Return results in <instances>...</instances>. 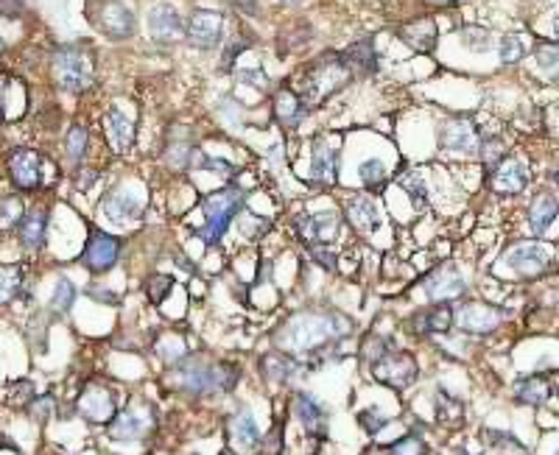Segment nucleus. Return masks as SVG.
I'll return each mask as SVG.
<instances>
[{
	"label": "nucleus",
	"mask_w": 559,
	"mask_h": 455,
	"mask_svg": "<svg viewBox=\"0 0 559 455\" xmlns=\"http://www.w3.org/2000/svg\"><path fill=\"white\" fill-rule=\"evenodd\" d=\"M456 324L470 336H489L504 324V310L484 302H465L456 310Z\"/></svg>",
	"instance_id": "9"
},
{
	"label": "nucleus",
	"mask_w": 559,
	"mask_h": 455,
	"mask_svg": "<svg viewBox=\"0 0 559 455\" xmlns=\"http://www.w3.org/2000/svg\"><path fill=\"white\" fill-rule=\"evenodd\" d=\"M342 62L347 64L350 71L372 73L378 59H375V48H372V43H370V40H364V43H355L352 48H347V51L342 53Z\"/></svg>",
	"instance_id": "34"
},
{
	"label": "nucleus",
	"mask_w": 559,
	"mask_h": 455,
	"mask_svg": "<svg viewBox=\"0 0 559 455\" xmlns=\"http://www.w3.org/2000/svg\"><path fill=\"white\" fill-rule=\"evenodd\" d=\"M185 23H182V14L169 6V4H159L149 12V31H151V37L157 43H177L182 40L185 34Z\"/></svg>",
	"instance_id": "22"
},
{
	"label": "nucleus",
	"mask_w": 559,
	"mask_h": 455,
	"mask_svg": "<svg viewBox=\"0 0 559 455\" xmlns=\"http://www.w3.org/2000/svg\"><path fill=\"white\" fill-rule=\"evenodd\" d=\"M98 28L104 31L110 40H129L135 34V14L120 0H107L98 9Z\"/></svg>",
	"instance_id": "18"
},
{
	"label": "nucleus",
	"mask_w": 559,
	"mask_h": 455,
	"mask_svg": "<svg viewBox=\"0 0 559 455\" xmlns=\"http://www.w3.org/2000/svg\"><path fill=\"white\" fill-rule=\"evenodd\" d=\"M76 411L90 425H110L115 413L120 411L118 405V392L110 383L92 380L82 388V394L76 400Z\"/></svg>",
	"instance_id": "6"
},
{
	"label": "nucleus",
	"mask_w": 559,
	"mask_h": 455,
	"mask_svg": "<svg viewBox=\"0 0 559 455\" xmlns=\"http://www.w3.org/2000/svg\"><path fill=\"white\" fill-rule=\"evenodd\" d=\"M358 176H361V182H364L367 187H381L386 182V166H383L381 159H367V162H361Z\"/></svg>",
	"instance_id": "43"
},
{
	"label": "nucleus",
	"mask_w": 559,
	"mask_h": 455,
	"mask_svg": "<svg viewBox=\"0 0 559 455\" xmlns=\"http://www.w3.org/2000/svg\"><path fill=\"white\" fill-rule=\"evenodd\" d=\"M154 422H157L154 405H149L143 400L140 403H129L126 408H120L115 413V419L107 425V433H110L112 441H123V444L140 441V439H146L151 433Z\"/></svg>",
	"instance_id": "5"
},
{
	"label": "nucleus",
	"mask_w": 559,
	"mask_h": 455,
	"mask_svg": "<svg viewBox=\"0 0 559 455\" xmlns=\"http://www.w3.org/2000/svg\"><path fill=\"white\" fill-rule=\"evenodd\" d=\"M425 297H429L431 302L437 305H448L458 297H465L467 294V282L465 277L458 274L453 266H442V269H434L429 274V280H425Z\"/></svg>",
	"instance_id": "12"
},
{
	"label": "nucleus",
	"mask_w": 559,
	"mask_h": 455,
	"mask_svg": "<svg viewBox=\"0 0 559 455\" xmlns=\"http://www.w3.org/2000/svg\"><path fill=\"white\" fill-rule=\"evenodd\" d=\"M439 143L445 151H456V154H478L481 148V137L473 120L467 118H453L442 126Z\"/></svg>",
	"instance_id": "16"
},
{
	"label": "nucleus",
	"mask_w": 559,
	"mask_h": 455,
	"mask_svg": "<svg viewBox=\"0 0 559 455\" xmlns=\"http://www.w3.org/2000/svg\"><path fill=\"white\" fill-rule=\"evenodd\" d=\"M311 257L324 269V271H336V254L327 246H311Z\"/></svg>",
	"instance_id": "52"
},
{
	"label": "nucleus",
	"mask_w": 559,
	"mask_h": 455,
	"mask_svg": "<svg viewBox=\"0 0 559 455\" xmlns=\"http://www.w3.org/2000/svg\"><path fill=\"white\" fill-rule=\"evenodd\" d=\"M25 215V207L17 196H0V230H14Z\"/></svg>",
	"instance_id": "37"
},
{
	"label": "nucleus",
	"mask_w": 559,
	"mask_h": 455,
	"mask_svg": "<svg viewBox=\"0 0 559 455\" xmlns=\"http://www.w3.org/2000/svg\"><path fill=\"white\" fill-rule=\"evenodd\" d=\"M458 455H470V452H467V450H458Z\"/></svg>",
	"instance_id": "62"
},
{
	"label": "nucleus",
	"mask_w": 559,
	"mask_h": 455,
	"mask_svg": "<svg viewBox=\"0 0 559 455\" xmlns=\"http://www.w3.org/2000/svg\"><path fill=\"white\" fill-rule=\"evenodd\" d=\"M347 79H350V68L342 59H331V62L316 64V73L308 81V101L327 99V95H331L333 90H339Z\"/></svg>",
	"instance_id": "19"
},
{
	"label": "nucleus",
	"mask_w": 559,
	"mask_h": 455,
	"mask_svg": "<svg viewBox=\"0 0 559 455\" xmlns=\"http://www.w3.org/2000/svg\"><path fill=\"white\" fill-rule=\"evenodd\" d=\"M0 48H4V40H0Z\"/></svg>",
	"instance_id": "63"
},
{
	"label": "nucleus",
	"mask_w": 559,
	"mask_h": 455,
	"mask_svg": "<svg viewBox=\"0 0 559 455\" xmlns=\"http://www.w3.org/2000/svg\"><path fill=\"white\" fill-rule=\"evenodd\" d=\"M244 204V196L236 190V187H226V190H216L210 193V196L202 202V213H205V226L199 230V238L205 246H216L224 232H226V226L233 223V218L238 215Z\"/></svg>",
	"instance_id": "3"
},
{
	"label": "nucleus",
	"mask_w": 559,
	"mask_h": 455,
	"mask_svg": "<svg viewBox=\"0 0 559 455\" xmlns=\"http://www.w3.org/2000/svg\"><path fill=\"white\" fill-rule=\"evenodd\" d=\"M537 62H540V68H554V64H559V48L543 45L537 51Z\"/></svg>",
	"instance_id": "53"
},
{
	"label": "nucleus",
	"mask_w": 559,
	"mask_h": 455,
	"mask_svg": "<svg viewBox=\"0 0 559 455\" xmlns=\"http://www.w3.org/2000/svg\"><path fill=\"white\" fill-rule=\"evenodd\" d=\"M515 400L520 405H529V408H540L551 400V383L540 374L532 377H520L515 383Z\"/></svg>",
	"instance_id": "28"
},
{
	"label": "nucleus",
	"mask_w": 559,
	"mask_h": 455,
	"mask_svg": "<svg viewBox=\"0 0 559 455\" xmlns=\"http://www.w3.org/2000/svg\"><path fill=\"white\" fill-rule=\"evenodd\" d=\"M305 115V107L300 101V95H294L291 90H283L277 92L275 99V118L283 123V126H297Z\"/></svg>",
	"instance_id": "33"
},
{
	"label": "nucleus",
	"mask_w": 559,
	"mask_h": 455,
	"mask_svg": "<svg viewBox=\"0 0 559 455\" xmlns=\"http://www.w3.org/2000/svg\"><path fill=\"white\" fill-rule=\"evenodd\" d=\"M347 221L355 226L358 232H364V235H372L381 230V223H383V215L378 210V204L367 196H358L347 204Z\"/></svg>",
	"instance_id": "26"
},
{
	"label": "nucleus",
	"mask_w": 559,
	"mask_h": 455,
	"mask_svg": "<svg viewBox=\"0 0 559 455\" xmlns=\"http://www.w3.org/2000/svg\"><path fill=\"white\" fill-rule=\"evenodd\" d=\"M53 79L62 90L84 92L95 81L92 53L82 45H68L53 56Z\"/></svg>",
	"instance_id": "4"
},
{
	"label": "nucleus",
	"mask_w": 559,
	"mask_h": 455,
	"mask_svg": "<svg viewBox=\"0 0 559 455\" xmlns=\"http://www.w3.org/2000/svg\"><path fill=\"white\" fill-rule=\"evenodd\" d=\"M400 185H403V190L411 196L414 207H425V204H429V190H425V185H422L417 176H403Z\"/></svg>",
	"instance_id": "50"
},
{
	"label": "nucleus",
	"mask_w": 559,
	"mask_h": 455,
	"mask_svg": "<svg viewBox=\"0 0 559 455\" xmlns=\"http://www.w3.org/2000/svg\"><path fill=\"white\" fill-rule=\"evenodd\" d=\"M157 357L162 364H169V366H177L182 364L185 357H188V344L182 336H162L157 341Z\"/></svg>",
	"instance_id": "36"
},
{
	"label": "nucleus",
	"mask_w": 559,
	"mask_h": 455,
	"mask_svg": "<svg viewBox=\"0 0 559 455\" xmlns=\"http://www.w3.org/2000/svg\"><path fill=\"white\" fill-rule=\"evenodd\" d=\"M205 166H210L218 176H236V168L224 159H205Z\"/></svg>",
	"instance_id": "54"
},
{
	"label": "nucleus",
	"mask_w": 559,
	"mask_h": 455,
	"mask_svg": "<svg viewBox=\"0 0 559 455\" xmlns=\"http://www.w3.org/2000/svg\"><path fill=\"white\" fill-rule=\"evenodd\" d=\"M171 385L188 397H213L229 394L241 380V369L226 361H207V357H185L182 364L171 366Z\"/></svg>",
	"instance_id": "2"
},
{
	"label": "nucleus",
	"mask_w": 559,
	"mask_h": 455,
	"mask_svg": "<svg viewBox=\"0 0 559 455\" xmlns=\"http://www.w3.org/2000/svg\"><path fill=\"white\" fill-rule=\"evenodd\" d=\"M434 4H453V0H434Z\"/></svg>",
	"instance_id": "61"
},
{
	"label": "nucleus",
	"mask_w": 559,
	"mask_h": 455,
	"mask_svg": "<svg viewBox=\"0 0 559 455\" xmlns=\"http://www.w3.org/2000/svg\"><path fill=\"white\" fill-rule=\"evenodd\" d=\"M0 447H9V450H17V447H14V444H12V441L6 439V436H0Z\"/></svg>",
	"instance_id": "58"
},
{
	"label": "nucleus",
	"mask_w": 559,
	"mask_h": 455,
	"mask_svg": "<svg viewBox=\"0 0 559 455\" xmlns=\"http://www.w3.org/2000/svg\"><path fill=\"white\" fill-rule=\"evenodd\" d=\"M465 416V405L458 403L456 397H450L448 392H439L437 397V419L439 422H462Z\"/></svg>",
	"instance_id": "39"
},
{
	"label": "nucleus",
	"mask_w": 559,
	"mask_h": 455,
	"mask_svg": "<svg viewBox=\"0 0 559 455\" xmlns=\"http://www.w3.org/2000/svg\"><path fill=\"white\" fill-rule=\"evenodd\" d=\"M171 290H174V280H171L169 274H154V277L146 282V294H149V299H151L154 305L166 302Z\"/></svg>",
	"instance_id": "42"
},
{
	"label": "nucleus",
	"mask_w": 559,
	"mask_h": 455,
	"mask_svg": "<svg viewBox=\"0 0 559 455\" xmlns=\"http://www.w3.org/2000/svg\"><path fill=\"white\" fill-rule=\"evenodd\" d=\"M358 425L364 428V433L378 436L389 425V416H383L378 408H364V411H358Z\"/></svg>",
	"instance_id": "44"
},
{
	"label": "nucleus",
	"mask_w": 559,
	"mask_h": 455,
	"mask_svg": "<svg viewBox=\"0 0 559 455\" xmlns=\"http://www.w3.org/2000/svg\"><path fill=\"white\" fill-rule=\"evenodd\" d=\"M28 411H31V416H34L37 422H48L51 413H53V397L51 394L48 397H34V403L28 405Z\"/></svg>",
	"instance_id": "51"
},
{
	"label": "nucleus",
	"mask_w": 559,
	"mask_h": 455,
	"mask_svg": "<svg viewBox=\"0 0 559 455\" xmlns=\"http://www.w3.org/2000/svg\"><path fill=\"white\" fill-rule=\"evenodd\" d=\"M221 34H224V17L218 12H210V9H199L193 12L188 28H185V37L193 48H216L221 43Z\"/></svg>",
	"instance_id": "13"
},
{
	"label": "nucleus",
	"mask_w": 559,
	"mask_h": 455,
	"mask_svg": "<svg viewBox=\"0 0 559 455\" xmlns=\"http://www.w3.org/2000/svg\"><path fill=\"white\" fill-rule=\"evenodd\" d=\"M554 37L559 40V12H556V17H554Z\"/></svg>",
	"instance_id": "59"
},
{
	"label": "nucleus",
	"mask_w": 559,
	"mask_h": 455,
	"mask_svg": "<svg viewBox=\"0 0 559 455\" xmlns=\"http://www.w3.org/2000/svg\"><path fill=\"white\" fill-rule=\"evenodd\" d=\"M48 210L45 207H31L25 210L20 226H17V238H20V249L23 251H37L45 243L48 235Z\"/></svg>",
	"instance_id": "23"
},
{
	"label": "nucleus",
	"mask_w": 559,
	"mask_h": 455,
	"mask_svg": "<svg viewBox=\"0 0 559 455\" xmlns=\"http://www.w3.org/2000/svg\"><path fill=\"white\" fill-rule=\"evenodd\" d=\"M4 104H6V79L0 76V118H4Z\"/></svg>",
	"instance_id": "57"
},
{
	"label": "nucleus",
	"mask_w": 559,
	"mask_h": 455,
	"mask_svg": "<svg viewBox=\"0 0 559 455\" xmlns=\"http://www.w3.org/2000/svg\"><path fill=\"white\" fill-rule=\"evenodd\" d=\"M523 56H525L523 40H520L517 34H506V37L501 40V62H504V64H512V62H517V59H523Z\"/></svg>",
	"instance_id": "49"
},
{
	"label": "nucleus",
	"mask_w": 559,
	"mask_h": 455,
	"mask_svg": "<svg viewBox=\"0 0 559 455\" xmlns=\"http://www.w3.org/2000/svg\"><path fill=\"white\" fill-rule=\"evenodd\" d=\"M462 45L467 51H489L492 48V37L484 28H465L462 31Z\"/></svg>",
	"instance_id": "48"
},
{
	"label": "nucleus",
	"mask_w": 559,
	"mask_h": 455,
	"mask_svg": "<svg viewBox=\"0 0 559 455\" xmlns=\"http://www.w3.org/2000/svg\"><path fill=\"white\" fill-rule=\"evenodd\" d=\"M300 372H303V361H297V355H291V352L272 349L260 357V374L266 383L288 385V383L297 380Z\"/></svg>",
	"instance_id": "17"
},
{
	"label": "nucleus",
	"mask_w": 559,
	"mask_h": 455,
	"mask_svg": "<svg viewBox=\"0 0 559 455\" xmlns=\"http://www.w3.org/2000/svg\"><path fill=\"white\" fill-rule=\"evenodd\" d=\"M76 302V285L71 280H59L56 288H53V294H51V308L56 313H68Z\"/></svg>",
	"instance_id": "38"
},
{
	"label": "nucleus",
	"mask_w": 559,
	"mask_h": 455,
	"mask_svg": "<svg viewBox=\"0 0 559 455\" xmlns=\"http://www.w3.org/2000/svg\"><path fill=\"white\" fill-rule=\"evenodd\" d=\"M506 266L520 277H537L551 266V249L543 243H520L506 254Z\"/></svg>",
	"instance_id": "14"
},
{
	"label": "nucleus",
	"mask_w": 559,
	"mask_h": 455,
	"mask_svg": "<svg viewBox=\"0 0 559 455\" xmlns=\"http://www.w3.org/2000/svg\"><path fill=\"white\" fill-rule=\"evenodd\" d=\"M478 151H481L484 166H487V168H492V171H496V168L501 166V162H504V143H501L498 137H489V140H484Z\"/></svg>",
	"instance_id": "46"
},
{
	"label": "nucleus",
	"mask_w": 559,
	"mask_h": 455,
	"mask_svg": "<svg viewBox=\"0 0 559 455\" xmlns=\"http://www.w3.org/2000/svg\"><path fill=\"white\" fill-rule=\"evenodd\" d=\"M25 285V269L17 263L0 266V305H12Z\"/></svg>",
	"instance_id": "32"
},
{
	"label": "nucleus",
	"mask_w": 559,
	"mask_h": 455,
	"mask_svg": "<svg viewBox=\"0 0 559 455\" xmlns=\"http://www.w3.org/2000/svg\"><path fill=\"white\" fill-rule=\"evenodd\" d=\"M370 369H372V377L378 383L394 388V392H406V388H411L419 377V366L414 361V355L400 352V349L386 352L381 361H375Z\"/></svg>",
	"instance_id": "7"
},
{
	"label": "nucleus",
	"mask_w": 559,
	"mask_h": 455,
	"mask_svg": "<svg viewBox=\"0 0 559 455\" xmlns=\"http://www.w3.org/2000/svg\"><path fill=\"white\" fill-rule=\"evenodd\" d=\"M283 447H285V431L280 422H275L272 431L260 439L257 444V455H283Z\"/></svg>",
	"instance_id": "41"
},
{
	"label": "nucleus",
	"mask_w": 559,
	"mask_h": 455,
	"mask_svg": "<svg viewBox=\"0 0 559 455\" xmlns=\"http://www.w3.org/2000/svg\"><path fill=\"white\" fill-rule=\"evenodd\" d=\"M344 230V218L339 213H311L297 221V232L311 246H327L333 243Z\"/></svg>",
	"instance_id": "10"
},
{
	"label": "nucleus",
	"mask_w": 559,
	"mask_h": 455,
	"mask_svg": "<svg viewBox=\"0 0 559 455\" xmlns=\"http://www.w3.org/2000/svg\"><path fill=\"white\" fill-rule=\"evenodd\" d=\"M101 213L110 221H118V223L138 221L143 215V199L138 196L135 187H120V190H112L110 196L101 202Z\"/></svg>",
	"instance_id": "20"
},
{
	"label": "nucleus",
	"mask_w": 559,
	"mask_h": 455,
	"mask_svg": "<svg viewBox=\"0 0 559 455\" xmlns=\"http://www.w3.org/2000/svg\"><path fill=\"white\" fill-rule=\"evenodd\" d=\"M294 416H297V422L303 425V431L316 439V441H324L327 439V408L322 405V400L311 392H297L294 394Z\"/></svg>",
	"instance_id": "11"
},
{
	"label": "nucleus",
	"mask_w": 559,
	"mask_h": 455,
	"mask_svg": "<svg viewBox=\"0 0 559 455\" xmlns=\"http://www.w3.org/2000/svg\"><path fill=\"white\" fill-rule=\"evenodd\" d=\"M386 455H429V444H425L419 436L409 433V436L398 439L394 444H389Z\"/></svg>",
	"instance_id": "40"
},
{
	"label": "nucleus",
	"mask_w": 559,
	"mask_h": 455,
	"mask_svg": "<svg viewBox=\"0 0 559 455\" xmlns=\"http://www.w3.org/2000/svg\"><path fill=\"white\" fill-rule=\"evenodd\" d=\"M87 143H90V135L84 126H71L68 137H64V156H68V166L71 168H79V162L84 159L87 154Z\"/></svg>",
	"instance_id": "35"
},
{
	"label": "nucleus",
	"mask_w": 559,
	"mask_h": 455,
	"mask_svg": "<svg viewBox=\"0 0 559 455\" xmlns=\"http://www.w3.org/2000/svg\"><path fill=\"white\" fill-rule=\"evenodd\" d=\"M120 238L101 232V230H90V238L84 243V251L79 257V263L92 271V274H107L110 269H115V263L120 260Z\"/></svg>",
	"instance_id": "8"
},
{
	"label": "nucleus",
	"mask_w": 559,
	"mask_h": 455,
	"mask_svg": "<svg viewBox=\"0 0 559 455\" xmlns=\"http://www.w3.org/2000/svg\"><path fill=\"white\" fill-rule=\"evenodd\" d=\"M559 215V202L554 196H548V193H540V196L532 202L529 207V226H532V232L540 238L551 230V223L556 221Z\"/></svg>",
	"instance_id": "31"
},
{
	"label": "nucleus",
	"mask_w": 559,
	"mask_h": 455,
	"mask_svg": "<svg viewBox=\"0 0 559 455\" xmlns=\"http://www.w3.org/2000/svg\"><path fill=\"white\" fill-rule=\"evenodd\" d=\"M226 436H229V447L236 452H252L260 444V428H257V419L255 413L241 405L233 416L226 419Z\"/></svg>",
	"instance_id": "15"
},
{
	"label": "nucleus",
	"mask_w": 559,
	"mask_h": 455,
	"mask_svg": "<svg viewBox=\"0 0 559 455\" xmlns=\"http://www.w3.org/2000/svg\"><path fill=\"white\" fill-rule=\"evenodd\" d=\"M492 190L504 193V196H515L525 185H529V168L520 159H504L501 166L492 171Z\"/></svg>",
	"instance_id": "24"
},
{
	"label": "nucleus",
	"mask_w": 559,
	"mask_h": 455,
	"mask_svg": "<svg viewBox=\"0 0 559 455\" xmlns=\"http://www.w3.org/2000/svg\"><path fill=\"white\" fill-rule=\"evenodd\" d=\"M400 40L406 45H411L414 51L429 53L437 48V23L431 17H419V20L400 28Z\"/></svg>",
	"instance_id": "27"
},
{
	"label": "nucleus",
	"mask_w": 559,
	"mask_h": 455,
	"mask_svg": "<svg viewBox=\"0 0 559 455\" xmlns=\"http://www.w3.org/2000/svg\"><path fill=\"white\" fill-rule=\"evenodd\" d=\"M104 126H107V137H110L115 151L123 154L131 148V143H135V123H131L120 109H110Z\"/></svg>",
	"instance_id": "30"
},
{
	"label": "nucleus",
	"mask_w": 559,
	"mask_h": 455,
	"mask_svg": "<svg viewBox=\"0 0 559 455\" xmlns=\"http://www.w3.org/2000/svg\"><path fill=\"white\" fill-rule=\"evenodd\" d=\"M244 51V45H236V48H229V53H224V68H233L236 64V56Z\"/></svg>",
	"instance_id": "56"
},
{
	"label": "nucleus",
	"mask_w": 559,
	"mask_h": 455,
	"mask_svg": "<svg viewBox=\"0 0 559 455\" xmlns=\"http://www.w3.org/2000/svg\"><path fill=\"white\" fill-rule=\"evenodd\" d=\"M9 174L20 190H37L43 185V159L28 148H17L9 156Z\"/></svg>",
	"instance_id": "21"
},
{
	"label": "nucleus",
	"mask_w": 559,
	"mask_h": 455,
	"mask_svg": "<svg viewBox=\"0 0 559 455\" xmlns=\"http://www.w3.org/2000/svg\"><path fill=\"white\" fill-rule=\"evenodd\" d=\"M394 346H391V338H383V336H370L367 338V344L361 346V355H364V361L372 366L375 361H381V357L386 355V352H391Z\"/></svg>",
	"instance_id": "45"
},
{
	"label": "nucleus",
	"mask_w": 559,
	"mask_h": 455,
	"mask_svg": "<svg viewBox=\"0 0 559 455\" xmlns=\"http://www.w3.org/2000/svg\"><path fill=\"white\" fill-rule=\"evenodd\" d=\"M339 176V151L333 146H327L324 140L313 143L311 154V179L319 185H333Z\"/></svg>",
	"instance_id": "25"
},
{
	"label": "nucleus",
	"mask_w": 559,
	"mask_h": 455,
	"mask_svg": "<svg viewBox=\"0 0 559 455\" xmlns=\"http://www.w3.org/2000/svg\"><path fill=\"white\" fill-rule=\"evenodd\" d=\"M352 330H355V324L344 313L313 308V310H300V313L288 316L280 324V330L275 333V344L283 352L313 357L324 349L336 346L339 341L350 338Z\"/></svg>",
	"instance_id": "1"
},
{
	"label": "nucleus",
	"mask_w": 559,
	"mask_h": 455,
	"mask_svg": "<svg viewBox=\"0 0 559 455\" xmlns=\"http://www.w3.org/2000/svg\"><path fill=\"white\" fill-rule=\"evenodd\" d=\"M487 439L489 444L496 447V450H506L512 455H525V447L512 436V433H504V431H487Z\"/></svg>",
	"instance_id": "47"
},
{
	"label": "nucleus",
	"mask_w": 559,
	"mask_h": 455,
	"mask_svg": "<svg viewBox=\"0 0 559 455\" xmlns=\"http://www.w3.org/2000/svg\"><path fill=\"white\" fill-rule=\"evenodd\" d=\"M417 330L419 333H429V336H445L450 333V327L456 324V310L448 308V305H437L431 310H425L414 318Z\"/></svg>",
	"instance_id": "29"
},
{
	"label": "nucleus",
	"mask_w": 559,
	"mask_h": 455,
	"mask_svg": "<svg viewBox=\"0 0 559 455\" xmlns=\"http://www.w3.org/2000/svg\"><path fill=\"white\" fill-rule=\"evenodd\" d=\"M280 4H288V6H294V4H300V0H280Z\"/></svg>",
	"instance_id": "60"
},
{
	"label": "nucleus",
	"mask_w": 559,
	"mask_h": 455,
	"mask_svg": "<svg viewBox=\"0 0 559 455\" xmlns=\"http://www.w3.org/2000/svg\"><path fill=\"white\" fill-rule=\"evenodd\" d=\"M556 455H559V450H556Z\"/></svg>",
	"instance_id": "64"
},
{
	"label": "nucleus",
	"mask_w": 559,
	"mask_h": 455,
	"mask_svg": "<svg viewBox=\"0 0 559 455\" xmlns=\"http://www.w3.org/2000/svg\"><path fill=\"white\" fill-rule=\"evenodd\" d=\"M23 12V0H0V14L17 17Z\"/></svg>",
	"instance_id": "55"
}]
</instances>
